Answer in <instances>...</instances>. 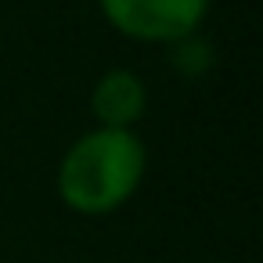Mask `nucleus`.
Here are the masks:
<instances>
[{
    "label": "nucleus",
    "mask_w": 263,
    "mask_h": 263,
    "mask_svg": "<svg viewBox=\"0 0 263 263\" xmlns=\"http://www.w3.org/2000/svg\"><path fill=\"white\" fill-rule=\"evenodd\" d=\"M108 26L130 40L177 44L198 29L209 0H101Z\"/></svg>",
    "instance_id": "nucleus-2"
},
{
    "label": "nucleus",
    "mask_w": 263,
    "mask_h": 263,
    "mask_svg": "<svg viewBox=\"0 0 263 263\" xmlns=\"http://www.w3.org/2000/svg\"><path fill=\"white\" fill-rule=\"evenodd\" d=\"M148 152L134 130H90L62 159L58 191L69 209L83 216L116 213L141 184Z\"/></svg>",
    "instance_id": "nucleus-1"
},
{
    "label": "nucleus",
    "mask_w": 263,
    "mask_h": 263,
    "mask_svg": "<svg viewBox=\"0 0 263 263\" xmlns=\"http://www.w3.org/2000/svg\"><path fill=\"white\" fill-rule=\"evenodd\" d=\"M90 108L98 116L101 126H112V130H130L144 108H148V94H144V83L130 72V69H112L98 80L94 94H90Z\"/></svg>",
    "instance_id": "nucleus-3"
},
{
    "label": "nucleus",
    "mask_w": 263,
    "mask_h": 263,
    "mask_svg": "<svg viewBox=\"0 0 263 263\" xmlns=\"http://www.w3.org/2000/svg\"><path fill=\"white\" fill-rule=\"evenodd\" d=\"M209 58H213V51H209L202 40H195V33H191V36L177 40L173 69H180V72H187V76H198V72H205V69H209Z\"/></svg>",
    "instance_id": "nucleus-4"
}]
</instances>
